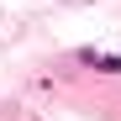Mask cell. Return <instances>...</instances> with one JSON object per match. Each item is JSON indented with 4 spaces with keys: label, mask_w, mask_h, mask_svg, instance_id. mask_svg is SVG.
I'll list each match as a JSON object with an SVG mask.
<instances>
[{
    "label": "cell",
    "mask_w": 121,
    "mask_h": 121,
    "mask_svg": "<svg viewBox=\"0 0 121 121\" xmlns=\"http://www.w3.org/2000/svg\"><path fill=\"white\" fill-rule=\"evenodd\" d=\"M84 63H90V69H111V74H121V58H105V53H95V48H84Z\"/></svg>",
    "instance_id": "cell-1"
}]
</instances>
